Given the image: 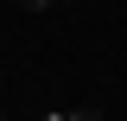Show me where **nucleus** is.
<instances>
[{
  "mask_svg": "<svg viewBox=\"0 0 127 121\" xmlns=\"http://www.w3.org/2000/svg\"><path fill=\"white\" fill-rule=\"evenodd\" d=\"M45 121H102V115H95V108H51Z\"/></svg>",
  "mask_w": 127,
  "mask_h": 121,
  "instance_id": "1",
  "label": "nucleus"
},
{
  "mask_svg": "<svg viewBox=\"0 0 127 121\" xmlns=\"http://www.w3.org/2000/svg\"><path fill=\"white\" fill-rule=\"evenodd\" d=\"M26 6H32V13H51V6H64V0H26Z\"/></svg>",
  "mask_w": 127,
  "mask_h": 121,
  "instance_id": "2",
  "label": "nucleus"
},
{
  "mask_svg": "<svg viewBox=\"0 0 127 121\" xmlns=\"http://www.w3.org/2000/svg\"><path fill=\"white\" fill-rule=\"evenodd\" d=\"M0 121H6V115H0Z\"/></svg>",
  "mask_w": 127,
  "mask_h": 121,
  "instance_id": "3",
  "label": "nucleus"
}]
</instances>
